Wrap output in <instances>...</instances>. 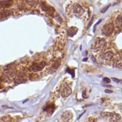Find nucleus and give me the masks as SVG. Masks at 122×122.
Masks as SVG:
<instances>
[{
  "label": "nucleus",
  "mask_w": 122,
  "mask_h": 122,
  "mask_svg": "<svg viewBox=\"0 0 122 122\" xmlns=\"http://www.w3.org/2000/svg\"><path fill=\"white\" fill-rule=\"evenodd\" d=\"M25 2L29 5L31 6H35L37 5L39 3L37 1H27Z\"/></svg>",
  "instance_id": "ddd939ff"
},
{
  "label": "nucleus",
  "mask_w": 122,
  "mask_h": 122,
  "mask_svg": "<svg viewBox=\"0 0 122 122\" xmlns=\"http://www.w3.org/2000/svg\"><path fill=\"white\" fill-rule=\"evenodd\" d=\"M112 79L113 80L114 82H116V83H119L120 82V80L118 79H117L116 78H112Z\"/></svg>",
  "instance_id": "dca6fc26"
},
{
  "label": "nucleus",
  "mask_w": 122,
  "mask_h": 122,
  "mask_svg": "<svg viewBox=\"0 0 122 122\" xmlns=\"http://www.w3.org/2000/svg\"><path fill=\"white\" fill-rule=\"evenodd\" d=\"M73 10L74 13L78 15H81L84 12V10L83 9L81 6L78 4H75L74 5Z\"/></svg>",
  "instance_id": "0eeeda50"
},
{
  "label": "nucleus",
  "mask_w": 122,
  "mask_h": 122,
  "mask_svg": "<svg viewBox=\"0 0 122 122\" xmlns=\"http://www.w3.org/2000/svg\"><path fill=\"white\" fill-rule=\"evenodd\" d=\"M60 61H56V62L53 65V67H54L55 69H57L60 65Z\"/></svg>",
  "instance_id": "4468645a"
},
{
  "label": "nucleus",
  "mask_w": 122,
  "mask_h": 122,
  "mask_svg": "<svg viewBox=\"0 0 122 122\" xmlns=\"http://www.w3.org/2000/svg\"><path fill=\"white\" fill-rule=\"evenodd\" d=\"M13 12L10 10H2L0 11V20L5 19L12 15Z\"/></svg>",
  "instance_id": "423d86ee"
},
{
  "label": "nucleus",
  "mask_w": 122,
  "mask_h": 122,
  "mask_svg": "<svg viewBox=\"0 0 122 122\" xmlns=\"http://www.w3.org/2000/svg\"><path fill=\"white\" fill-rule=\"evenodd\" d=\"M113 56V53L110 51H108L105 53H103L102 55V57L103 59H105L106 61H110Z\"/></svg>",
  "instance_id": "1a4fd4ad"
},
{
  "label": "nucleus",
  "mask_w": 122,
  "mask_h": 122,
  "mask_svg": "<svg viewBox=\"0 0 122 122\" xmlns=\"http://www.w3.org/2000/svg\"><path fill=\"white\" fill-rule=\"evenodd\" d=\"M13 4V1H1L0 2V9L6 10L10 7Z\"/></svg>",
  "instance_id": "6e6552de"
},
{
  "label": "nucleus",
  "mask_w": 122,
  "mask_h": 122,
  "mask_svg": "<svg viewBox=\"0 0 122 122\" xmlns=\"http://www.w3.org/2000/svg\"><path fill=\"white\" fill-rule=\"evenodd\" d=\"M77 29L75 27H72L68 30V34L70 36H73L76 34Z\"/></svg>",
  "instance_id": "9b49d317"
},
{
  "label": "nucleus",
  "mask_w": 122,
  "mask_h": 122,
  "mask_svg": "<svg viewBox=\"0 0 122 122\" xmlns=\"http://www.w3.org/2000/svg\"><path fill=\"white\" fill-rule=\"evenodd\" d=\"M25 78V74L22 73H21L18 74L16 76L15 79V82L16 83H21L24 80Z\"/></svg>",
  "instance_id": "9d476101"
},
{
  "label": "nucleus",
  "mask_w": 122,
  "mask_h": 122,
  "mask_svg": "<svg viewBox=\"0 0 122 122\" xmlns=\"http://www.w3.org/2000/svg\"><path fill=\"white\" fill-rule=\"evenodd\" d=\"M103 85L105 86H106V87H111V86L109 85Z\"/></svg>",
  "instance_id": "aec40b11"
},
{
  "label": "nucleus",
  "mask_w": 122,
  "mask_h": 122,
  "mask_svg": "<svg viewBox=\"0 0 122 122\" xmlns=\"http://www.w3.org/2000/svg\"><path fill=\"white\" fill-rule=\"evenodd\" d=\"M115 25L116 28H120L122 26V16L121 15H119L115 21Z\"/></svg>",
  "instance_id": "f8f14e48"
},
{
  "label": "nucleus",
  "mask_w": 122,
  "mask_h": 122,
  "mask_svg": "<svg viewBox=\"0 0 122 122\" xmlns=\"http://www.w3.org/2000/svg\"><path fill=\"white\" fill-rule=\"evenodd\" d=\"M105 44V41L103 38H97L93 45V50L95 52L100 51L104 49Z\"/></svg>",
  "instance_id": "f257e3e1"
},
{
  "label": "nucleus",
  "mask_w": 122,
  "mask_h": 122,
  "mask_svg": "<svg viewBox=\"0 0 122 122\" xmlns=\"http://www.w3.org/2000/svg\"><path fill=\"white\" fill-rule=\"evenodd\" d=\"M109 6H110V5H109V6H108L107 7H105V9H104V10H103L102 11V13H105V12H106V10H107V9H108V7H109Z\"/></svg>",
  "instance_id": "6ab92c4d"
},
{
  "label": "nucleus",
  "mask_w": 122,
  "mask_h": 122,
  "mask_svg": "<svg viewBox=\"0 0 122 122\" xmlns=\"http://www.w3.org/2000/svg\"><path fill=\"white\" fill-rule=\"evenodd\" d=\"M114 30V26L112 23L105 25L103 29L102 33L106 36H110L112 35Z\"/></svg>",
  "instance_id": "f03ea898"
},
{
  "label": "nucleus",
  "mask_w": 122,
  "mask_h": 122,
  "mask_svg": "<svg viewBox=\"0 0 122 122\" xmlns=\"http://www.w3.org/2000/svg\"><path fill=\"white\" fill-rule=\"evenodd\" d=\"M16 70L13 66H9L4 71V75L6 77L10 78L14 76L15 75Z\"/></svg>",
  "instance_id": "39448f33"
},
{
  "label": "nucleus",
  "mask_w": 122,
  "mask_h": 122,
  "mask_svg": "<svg viewBox=\"0 0 122 122\" xmlns=\"http://www.w3.org/2000/svg\"><path fill=\"white\" fill-rule=\"evenodd\" d=\"M72 93V89L71 88L66 84L65 83L62 85V88H61V96L63 97H67Z\"/></svg>",
  "instance_id": "7ed1b4c3"
},
{
  "label": "nucleus",
  "mask_w": 122,
  "mask_h": 122,
  "mask_svg": "<svg viewBox=\"0 0 122 122\" xmlns=\"http://www.w3.org/2000/svg\"><path fill=\"white\" fill-rule=\"evenodd\" d=\"M93 22V19H92V20H91V22H90V23L89 24V25H88V27H87V28H88V29H89V28L90 27V26H91V25L92 24V22Z\"/></svg>",
  "instance_id": "a211bd4d"
},
{
  "label": "nucleus",
  "mask_w": 122,
  "mask_h": 122,
  "mask_svg": "<svg viewBox=\"0 0 122 122\" xmlns=\"http://www.w3.org/2000/svg\"><path fill=\"white\" fill-rule=\"evenodd\" d=\"M105 92L107 93H113L112 91H111L110 90H109V89H106L105 90Z\"/></svg>",
  "instance_id": "f3484780"
},
{
  "label": "nucleus",
  "mask_w": 122,
  "mask_h": 122,
  "mask_svg": "<svg viewBox=\"0 0 122 122\" xmlns=\"http://www.w3.org/2000/svg\"><path fill=\"white\" fill-rule=\"evenodd\" d=\"M45 66V63L44 61L39 63H35L32 65V70L34 72H38L43 70Z\"/></svg>",
  "instance_id": "20e7f679"
},
{
  "label": "nucleus",
  "mask_w": 122,
  "mask_h": 122,
  "mask_svg": "<svg viewBox=\"0 0 122 122\" xmlns=\"http://www.w3.org/2000/svg\"><path fill=\"white\" fill-rule=\"evenodd\" d=\"M104 81H105V82H106V83H109L110 82V79L108 78H107V77H105V78H104V79H103Z\"/></svg>",
  "instance_id": "2eb2a0df"
}]
</instances>
